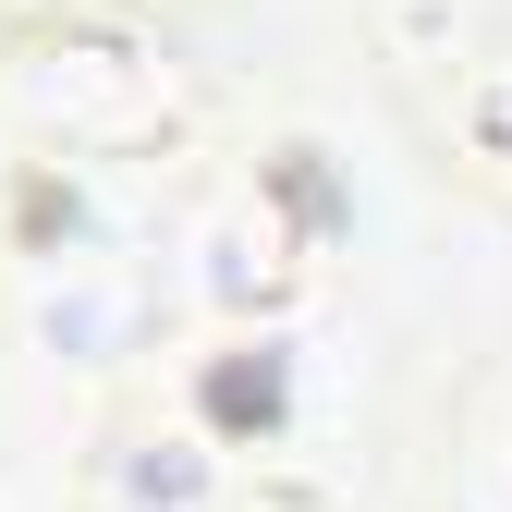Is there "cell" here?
<instances>
[{"instance_id": "obj_1", "label": "cell", "mask_w": 512, "mask_h": 512, "mask_svg": "<svg viewBox=\"0 0 512 512\" xmlns=\"http://www.w3.org/2000/svg\"><path fill=\"white\" fill-rule=\"evenodd\" d=\"M208 415H256V427H269V415H281V354L220 366V378H208Z\"/></svg>"}]
</instances>
